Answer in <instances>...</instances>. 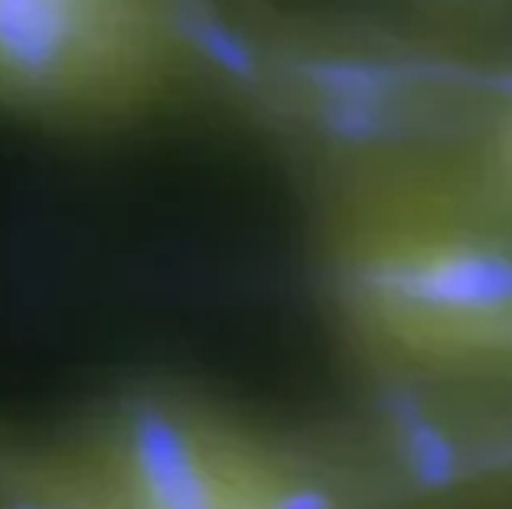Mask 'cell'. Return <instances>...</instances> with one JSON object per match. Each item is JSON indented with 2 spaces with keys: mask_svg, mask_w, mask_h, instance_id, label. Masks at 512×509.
Returning a JSON list of instances; mask_svg holds the SVG:
<instances>
[{
  "mask_svg": "<svg viewBox=\"0 0 512 509\" xmlns=\"http://www.w3.org/2000/svg\"><path fill=\"white\" fill-rule=\"evenodd\" d=\"M330 203V275L379 340L441 363H512V219L486 186L395 141L362 147Z\"/></svg>",
  "mask_w": 512,
  "mask_h": 509,
  "instance_id": "6da1fadb",
  "label": "cell"
},
{
  "mask_svg": "<svg viewBox=\"0 0 512 509\" xmlns=\"http://www.w3.org/2000/svg\"><path fill=\"white\" fill-rule=\"evenodd\" d=\"M222 72L206 0H0V111L43 124H121Z\"/></svg>",
  "mask_w": 512,
  "mask_h": 509,
  "instance_id": "7a4b0ae2",
  "label": "cell"
},
{
  "mask_svg": "<svg viewBox=\"0 0 512 509\" xmlns=\"http://www.w3.org/2000/svg\"><path fill=\"white\" fill-rule=\"evenodd\" d=\"M69 441L121 509H349L314 457L177 395H124Z\"/></svg>",
  "mask_w": 512,
  "mask_h": 509,
  "instance_id": "3957f363",
  "label": "cell"
},
{
  "mask_svg": "<svg viewBox=\"0 0 512 509\" xmlns=\"http://www.w3.org/2000/svg\"><path fill=\"white\" fill-rule=\"evenodd\" d=\"M0 509H121L89 457L72 441L10 444L0 438Z\"/></svg>",
  "mask_w": 512,
  "mask_h": 509,
  "instance_id": "277c9868",
  "label": "cell"
},
{
  "mask_svg": "<svg viewBox=\"0 0 512 509\" xmlns=\"http://www.w3.org/2000/svg\"><path fill=\"white\" fill-rule=\"evenodd\" d=\"M486 147H490L493 180L512 206V72L496 89L490 121H486Z\"/></svg>",
  "mask_w": 512,
  "mask_h": 509,
  "instance_id": "5b68a950",
  "label": "cell"
}]
</instances>
